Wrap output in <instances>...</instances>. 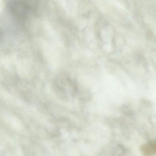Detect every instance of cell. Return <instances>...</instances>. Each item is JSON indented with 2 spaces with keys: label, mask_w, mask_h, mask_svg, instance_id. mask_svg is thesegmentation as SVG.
I'll return each instance as SVG.
<instances>
[{
  "label": "cell",
  "mask_w": 156,
  "mask_h": 156,
  "mask_svg": "<svg viewBox=\"0 0 156 156\" xmlns=\"http://www.w3.org/2000/svg\"><path fill=\"white\" fill-rule=\"evenodd\" d=\"M142 152L144 156H153L156 154V140L143 146Z\"/></svg>",
  "instance_id": "cell-2"
},
{
  "label": "cell",
  "mask_w": 156,
  "mask_h": 156,
  "mask_svg": "<svg viewBox=\"0 0 156 156\" xmlns=\"http://www.w3.org/2000/svg\"><path fill=\"white\" fill-rule=\"evenodd\" d=\"M30 6L25 2L14 1L9 4V8L13 14L18 19L26 18Z\"/></svg>",
  "instance_id": "cell-1"
}]
</instances>
